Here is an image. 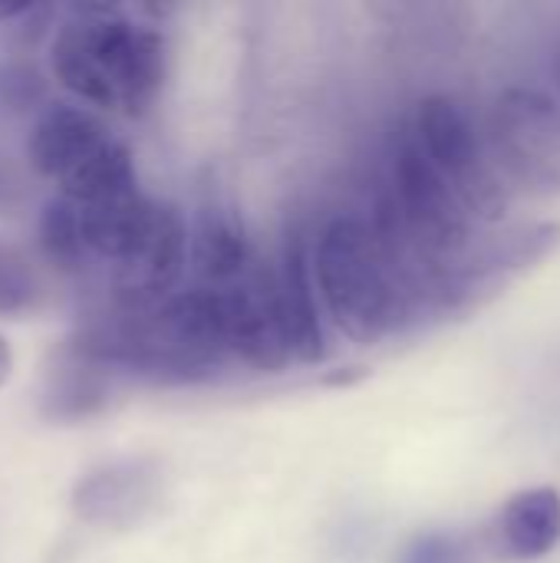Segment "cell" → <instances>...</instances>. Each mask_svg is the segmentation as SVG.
<instances>
[{
	"instance_id": "17",
	"label": "cell",
	"mask_w": 560,
	"mask_h": 563,
	"mask_svg": "<svg viewBox=\"0 0 560 563\" xmlns=\"http://www.w3.org/2000/svg\"><path fill=\"white\" fill-rule=\"evenodd\" d=\"M33 13H36L33 3H3V0H0V23L20 20V16H33Z\"/></svg>"
},
{
	"instance_id": "19",
	"label": "cell",
	"mask_w": 560,
	"mask_h": 563,
	"mask_svg": "<svg viewBox=\"0 0 560 563\" xmlns=\"http://www.w3.org/2000/svg\"><path fill=\"white\" fill-rule=\"evenodd\" d=\"M551 69H554V82H558V106H560V40L554 43V53H551Z\"/></svg>"
},
{
	"instance_id": "15",
	"label": "cell",
	"mask_w": 560,
	"mask_h": 563,
	"mask_svg": "<svg viewBox=\"0 0 560 563\" xmlns=\"http://www.w3.org/2000/svg\"><path fill=\"white\" fill-rule=\"evenodd\" d=\"M399 563H479V551L462 534L429 531V534H419L399 554Z\"/></svg>"
},
{
	"instance_id": "11",
	"label": "cell",
	"mask_w": 560,
	"mask_h": 563,
	"mask_svg": "<svg viewBox=\"0 0 560 563\" xmlns=\"http://www.w3.org/2000/svg\"><path fill=\"white\" fill-rule=\"evenodd\" d=\"M502 551L512 561H541L560 544V492L551 485L512 495L498 518Z\"/></svg>"
},
{
	"instance_id": "1",
	"label": "cell",
	"mask_w": 560,
	"mask_h": 563,
	"mask_svg": "<svg viewBox=\"0 0 560 563\" xmlns=\"http://www.w3.org/2000/svg\"><path fill=\"white\" fill-rule=\"evenodd\" d=\"M50 66L63 89L79 102L139 119L145 115L168 73V43L158 23L139 20L122 7L83 3L59 23Z\"/></svg>"
},
{
	"instance_id": "14",
	"label": "cell",
	"mask_w": 560,
	"mask_h": 563,
	"mask_svg": "<svg viewBox=\"0 0 560 563\" xmlns=\"http://www.w3.org/2000/svg\"><path fill=\"white\" fill-rule=\"evenodd\" d=\"M43 287L30 261L0 238V317H26L40 307Z\"/></svg>"
},
{
	"instance_id": "13",
	"label": "cell",
	"mask_w": 560,
	"mask_h": 563,
	"mask_svg": "<svg viewBox=\"0 0 560 563\" xmlns=\"http://www.w3.org/2000/svg\"><path fill=\"white\" fill-rule=\"evenodd\" d=\"M40 247L46 254V261L53 267H59L63 274H86L89 261L83 251V238H79V221H76V208L66 198H53L43 205L40 214Z\"/></svg>"
},
{
	"instance_id": "7",
	"label": "cell",
	"mask_w": 560,
	"mask_h": 563,
	"mask_svg": "<svg viewBox=\"0 0 560 563\" xmlns=\"http://www.w3.org/2000/svg\"><path fill=\"white\" fill-rule=\"evenodd\" d=\"M162 501V465L149 455L116 459L86 472L69 495L73 515L92 528H135Z\"/></svg>"
},
{
	"instance_id": "8",
	"label": "cell",
	"mask_w": 560,
	"mask_h": 563,
	"mask_svg": "<svg viewBox=\"0 0 560 563\" xmlns=\"http://www.w3.org/2000/svg\"><path fill=\"white\" fill-rule=\"evenodd\" d=\"M274 277H277V294H281V310H284V327L294 360L320 363L327 356V333L320 320V297L310 271V251L300 231H287L281 267L274 271Z\"/></svg>"
},
{
	"instance_id": "16",
	"label": "cell",
	"mask_w": 560,
	"mask_h": 563,
	"mask_svg": "<svg viewBox=\"0 0 560 563\" xmlns=\"http://www.w3.org/2000/svg\"><path fill=\"white\" fill-rule=\"evenodd\" d=\"M23 188H20V172L10 162V155L0 148V214H13L20 208Z\"/></svg>"
},
{
	"instance_id": "12",
	"label": "cell",
	"mask_w": 560,
	"mask_h": 563,
	"mask_svg": "<svg viewBox=\"0 0 560 563\" xmlns=\"http://www.w3.org/2000/svg\"><path fill=\"white\" fill-rule=\"evenodd\" d=\"M560 247V221H541V224H525L518 231H508L482 247H475L465 261V274L472 280H488L515 271H528L551 257Z\"/></svg>"
},
{
	"instance_id": "5",
	"label": "cell",
	"mask_w": 560,
	"mask_h": 563,
	"mask_svg": "<svg viewBox=\"0 0 560 563\" xmlns=\"http://www.w3.org/2000/svg\"><path fill=\"white\" fill-rule=\"evenodd\" d=\"M485 142L508 191L531 198L560 195V106L531 86H508L495 96Z\"/></svg>"
},
{
	"instance_id": "3",
	"label": "cell",
	"mask_w": 560,
	"mask_h": 563,
	"mask_svg": "<svg viewBox=\"0 0 560 563\" xmlns=\"http://www.w3.org/2000/svg\"><path fill=\"white\" fill-rule=\"evenodd\" d=\"M30 162L73 205H99L139 188L129 148L99 115L69 102L40 115L30 135Z\"/></svg>"
},
{
	"instance_id": "6",
	"label": "cell",
	"mask_w": 560,
	"mask_h": 563,
	"mask_svg": "<svg viewBox=\"0 0 560 563\" xmlns=\"http://www.w3.org/2000/svg\"><path fill=\"white\" fill-rule=\"evenodd\" d=\"M211 290H218L221 300L228 356L261 373H277L294 360L274 267L254 257L248 274H241L228 287H211Z\"/></svg>"
},
{
	"instance_id": "10",
	"label": "cell",
	"mask_w": 560,
	"mask_h": 563,
	"mask_svg": "<svg viewBox=\"0 0 560 563\" xmlns=\"http://www.w3.org/2000/svg\"><path fill=\"white\" fill-rule=\"evenodd\" d=\"M112 369L89 356L76 340L63 350L56 366L50 369L43 412L56 422H76L99 412L112 389Z\"/></svg>"
},
{
	"instance_id": "18",
	"label": "cell",
	"mask_w": 560,
	"mask_h": 563,
	"mask_svg": "<svg viewBox=\"0 0 560 563\" xmlns=\"http://www.w3.org/2000/svg\"><path fill=\"white\" fill-rule=\"evenodd\" d=\"M10 369H13V353H10V346L0 340V383L10 379Z\"/></svg>"
},
{
	"instance_id": "4",
	"label": "cell",
	"mask_w": 560,
	"mask_h": 563,
	"mask_svg": "<svg viewBox=\"0 0 560 563\" xmlns=\"http://www.w3.org/2000/svg\"><path fill=\"white\" fill-rule=\"evenodd\" d=\"M413 135L475 224L505 218L512 191L492 162L488 142L479 135L459 99L446 92L426 96L416 109Z\"/></svg>"
},
{
	"instance_id": "9",
	"label": "cell",
	"mask_w": 560,
	"mask_h": 563,
	"mask_svg": "<svg viewBox=\"0 0 560 563\" xmlns=\"http://www.w3.org/2000/svg\"><path fill=\"white\" fill-rule=\"evenodd\" d=\"M188 264L198 277V287H228L254 264L244 221L228 201H201L195 228L188 234Z\"/></svg>"
},
{
	"instance_id": "2",
	"label": "cell",
	"mask_w": 560,
	"mask_h": 563,
	"mask_svg": "<svg viewBox=\"0 0 560 563\" xmlns=\"http://www.w3.org/2000/svg\"><path fill=\"white\" fill-rule=\"evenodd\" d=\"M310 271L320 307L353 343H380L403 330L416 313L373 228L353 214L323 224L310 251Z\"/></svg>"
}]
</instances>
